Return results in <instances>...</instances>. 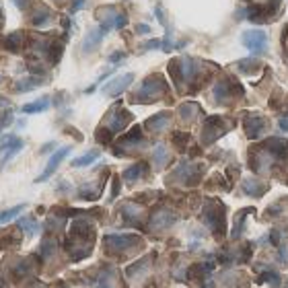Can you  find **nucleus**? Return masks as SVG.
Returning <instances> with one entry per match:
<instances>
[{
  "label": "nucleus",
  "instance_id": "nucleus-8",
  "mask_svg": "<svg viewBox=\"0 0 288 288\" xmlns=\"http://www.w3.org/2000/svg\"><path fill=\"white\" fill-rule=\"evenodd\" d=\"M239 68H241V72L251 74V72H255V68H259V62H257V60H253V58H249V60L239 62Z\"/></svg>",
  "mask_w": 288,
  "mask_h": 288
},
{
  "label": "nucleus",
  "instance_id": "nucleus-6",
  "mask_svg": "<svg viewBox=\"0 0 288 288\" xmlns=\"http://www.w3.org/2000/svg\"><path fill=\"white\" fill-rule=\"evenodd\" d=\"M97 157H99V153H97V151H91V153H87L85 157L74 159L72 165H74V167H85V165H91L93 161H97Z\"/></svg>",
  "mask_w": 288,
  "mask_h": 288
},
{
  "label": "nucleus",
  "instance_id": "nucleus-1",
  "mask_svg": "<svg viewBox=\"0 0 288 288\" xmlns=\"http://www.w3.org/2000/svg\"><path fill=\"white\" fill-rule=\"evenodd\" d=\"M243 46L253 54V56H259L265 52L268 48V35L261 31V29H249L243 33Z\"/></svg>",
  "mask_w": 288,
  "mask_h": 288
},
{
  "label": "nucleus",
  "instance_id": "nucleus-4",
  "mask_svg": "<svg viewBox=\"0 0 288 288\" xmlns=\"http://www.w3.org/2000/svg\"><path fill=\"white\" fill-rule=\"evenodd\" d=\"M132 80H134V76H132V74H124V76H119L117 80H113L111 85H107V89H103V91H105L107 95H117V93H119V91H124V89H126Z\"/></svg>",
  "mask_w": 288,
  "mask_h": 288
},
{
  "label": "nucleus",
  "instance_id": "nucleus-7",
  "mask_svg": "<svg viewBox=\"0 0 288 288\" xmlns=\"http://www.w3.org/2000/svg\"><path fill=\"white\" fill-rule=\"evenodd\" d=\"M48 99H42V101H37V103H31V105H25L23 107V111L25 113H39V111H44V109H48Z\"/></svg>",
  "mask_w": 288,
  "mask_h": 288
},
{
  "label": "nucleus",
  "instance_id": "nucleus-3",
  "mask_svg": "<svg viewBox=\"0 0 288 288\" xmlns=\"http://www.w3.org/2000/svg\"><path fill=\"white\" fill-rule=\"evenodd\" d=\"M265 128H268V124H265V119L261 115H253V117H249L245 121V132H247V138H251V140L259 138L265 132Z\"/></svg>",
  "mask_w": 288,
  "mask_h": 288
},
{
  "label": "nucleus",
  "instance_id": "nucleus-9",
  "mask_svg": "<svg viewBox=\"0 0 288 288\" xmlns=\"http://www.w3.org/2000/svg\"><path fill=\"white\" fill-rule=\"evenodd\" d=\"M280 128H282L284 132H288V115H284V117L280 119Z\"/></svg>",
  "mask_w": 288,
  "mask_h": 288
},
{
  "label": "nucleus",
  "instance_id": "nucleus-2",
  "mask_svg": "<svg viewBox=\"0 0 288 288\" xmlns=\"http://www.w3.org/2000/svg\"><path fill=\"white\" fill-rule=\"evenodd\" d=\"M68 153H70V147H62L60 151H56V153L50 157V163L46 165V171H44V173H42L35 181H37V183H42V181H46L48 177H52V175H54V171L60 167V163L64 161V157H66Z\"/></svg>",
  "mask_w": 288,
  "mask_h": 288
},
{
  "label": "nucleus",
  "instance_id": "nucleus-5",
  "mask_svg": "<svg viewBox=\"0 0 288 288\" xmlns=\"http://www.w3.org/2000/svg\"><path fill=\"white\" fill-rule=\"evenodd\" d=\"M23 210H25V204H19V206H13V208H9V210H3V212H0V224L11 222V220L17 218Z\"/></svg>",
  "mask_w": 288,
  "mask_h": 288
}]
</instances>
